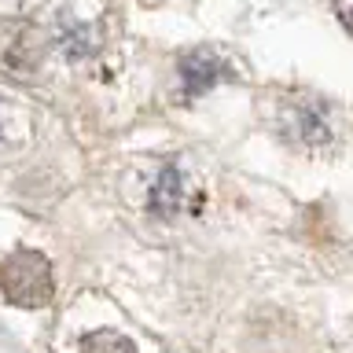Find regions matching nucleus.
Masks as SVG:
<instances>
[{"mask_svg": "<svg viewBox=\"0 0 353 353\" xmlns=\"http://www.w3.org/2000/svg\"><path fill=\"white\" fill-rule=\"evenodd\" d=\"M55 41H59V48L70 55V59H88V55L96 52V41H92V33H88L85 22H63V26L55 30Z\"/></svg>", "mask_w": 353, "mask_h": 353, "instance_id": "obj_6", "label": "nucleus"}, {"mask_svg": "<svg viewBox=\"0 0 353 353\" xmlns=\"http://www.w3.org/2000/svg\"><path fill=\"white\" fill-rule=\"evenodd\" d=\"M81 353H140L137 342L129 335H121L114 327H99V331H88L81 339Z\"/></svg>", "mask_w": 353, "mask_h": 353, "instance_id": "obj_7", "label": "nucleus"}, {"mask_svg": "<svg viewBox=\"0 0 353 353\" xmlns=\"http://www.w3.org/2000/svg\"><path fill=\"white\" fill-rule=\"evenodd\" d=\"M181 88H184V96L188 99H195V96H206L210 88H217V85H225V81H236L239 77V66L236 59L225 52V48H217V44H203V48H192L181 59Z\"/></svg>", "mask_w": 353, "mask_h": 353, "instance_id": "obj_4", "label": "nucleus"}, {"mask_svg": "<svg viewBox=\"0 0 353 353\" xmlns=\"http://www.w3.org/2000/svg\"><path fill=\"white\" fill-rule=\"evenodd\" d=\"M184 199H188L184 173L176 170V165H165V170L154 176V184L148 192V210L154 217H176V214H181V206H184Z\"/></svg>", "mask_w": 353, "mask_h": 353, "instance_id": "obj_5", "label": "nucleus"}, {"mask_svg": "<svg viewBox=\"0 0 353 353\" xmlns=\"http://www.w3.org/2000/svg\"><path fill=\"white\" fill-rule=\"evenodd\" d=\"M272 129L287 148H298V151H327L331 148L327 107L309 92H287L272 110Z\"/></svg>", "mask_w": 353, "mask_h": 353, "instance_id": "obj_1", "label": "nucleus"}, {"mask_svg": "<svg viewBox=\"0 0 353 353\" xmlns=\"http://www.w3.org/2000/svg\"><path fill=\"white\" fill-rule=\"evenodd\" d=\"M55 294L52 261L41 250L19 247L0 261V298L19 309H44Z\"/></svg>", "mask_w": 353, "mask_h": 353, "instance_id": "obj_2", "label": "nucleus"}, {"mask_svg": "<svg viewBox=\"0 0 353 353\" xmlns=\"http://www.w3.org/2000/svg\"><path fill=\"white\" fill-rule=\"evenodd\" d=\"M0 118H4V114H0ZM0 137H4V121H0Z\"/></svg>", "mask_w": 353, "mask_h": 353, "instance_id": "obj_9", "label": "nucleus"}, {"mask_svg": "<svg viewBox=\"0 0 353 353\" xmlns=\"http://www.w3.org/2000/svg\"><path fill=\"white\" fill-rule=\"evenodd\" d=\"M48 55V33L30 19H0V70L26 77Z\"/></svg>", "mask_w": 353, "mask_h": 353, "instance_id": "obj_3", "label": "nucleus"}, {"mask_svg": "<svg viewBox=\"0 0 353 353\" xmlns=\"http://www.w3.org/2000/svg\"><path fill=\"white\" fill-rule=\"evenodd\" d=\"M331 8H335L339 22L350 30V37H353V0H331Z\"/></svg>", "mask_w": 353, "mask_h": 353, "instance_id": "obj_8", "label": "nucleus"}]
</instances>
